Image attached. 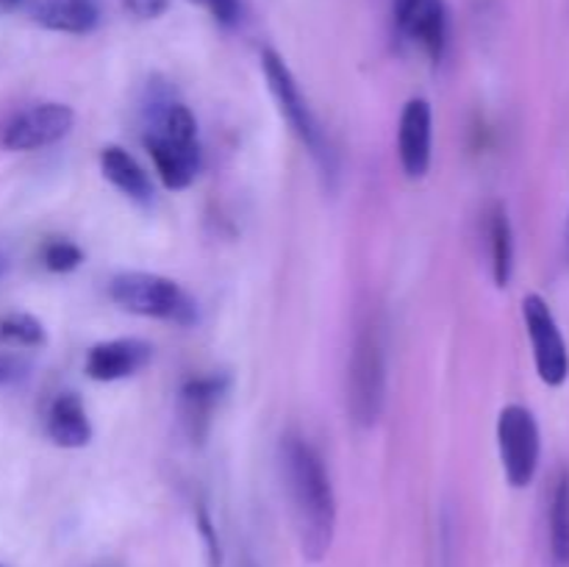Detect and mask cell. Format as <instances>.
Returning a JSON list of instances; mask_svg holds the SVG:
<instances>
[{
  "label": "cell",
  "mask_w": 569,
  "mask_h": 567,
  "mask_svg": "<svg viewBox=\"0 0 569 567\" xmlns=\"http://www.w3.org/2000/svg\"><path fill=\"white\" fill-rule=\"evenodd\" d=\"M150 359H153V345L137 337H120L92 345L83 361V372L92 381H122L144 370Z\"/></svg>",
  "instance_id": "obj_9"
},
{
  "label": "cell",
  "mask_w": 569,
  "mask_h": 567,
  "mask_svg": "<svg viewBox=\"0 0 569 567\" xmlns=\"http://www.w3.org/2000/svg\"><path fill=\"white\" fill-rule=\"evenodd\" d=\"M100 172L120 189L126 198L137 200V203H148L153 198V183H150L144 167L128 153L120 145H106L100 150Z\"/></svg>",
  "instance_id": "obj_15"
},
{
  "label": "cell",
  "mask_w": 569,
  "mask_h": 567,
  "mask_svg": "<svg viewBox=\"0 0 569 567\" xmlns=\"http://www.w3.org/2000/svg\"><path fill=\"white\" fill-rule=\"evenodd\" d=\"M122 6L137 20H159L170 9V0H122Z\"/></svg>",
  "instance_id": "obj_22"
},
{
  "label": "cell",
  "mask_w": 569,
  "mask_h": 567,
  "mask_svg": "<svg viewBox=\"0 0 569 567\" xmlns=\"http://www.w3.org/2000/svg\"><path fill=\"white\" fill-rule=\"evenodd\" d=\"M44 431L59 448H83L92 442V422L83 400L76 392L56 395L44 417Z\"/></svg>",
  "instance_id": "obj_13"
},
{
  "label": "cell",
  "mask_w": 569,
  "mask_h": 567,
  "mask_svg": "<svg viewBox=\"0 0 569 567\" xmlns=\"http://www.w3.org/2000/svg\"><path fill=\"white\" fill-rule=\"evenodd\" d=\"M237 567H259V565H256L253 556H242V559H239V565H237Z\"/></svg>",
  "instance_id": "obj_25"
},
{
  "label": "cell",
  "mask_w": 569,
  "mask_h": 567,
  "mask_svg": "<svg viewBox=\"0 0 569 567\" xmlns=\"http://www.w3.org/2000/svg\"><path fill=\"white\" fill-rule=\"evenodd\" d=\"M403 37H411L415 42H420L426 56L431 59V64H439L445 59L450 37V20L445 0H420L415 14L406 22Z\"/></svg>",
  "instance_id": "obj_14"
},
{
  "label": "cell",
  "mask_w": 569,
  "mask_h": 567,
  "mask_svg": "<svg viewBox=\"0 0 569 567\" xmlns=\"http://www.w3.org/2000/svg\"><path fill=\"white\" fill-rule=\"evenodd\" d=\"M144 148L167 189H187L200 170V145H178L161 133H144Z\"/></svg>",
  "instance_id": "obj_11"
},
{
  "label": "cell",
  "mask_w": 569,
  "mask_h": 567,
  "mask_svg": "<svg viewBox=\"0 0 569 567\" xmlns=\"http://www.w3.org/2000/svg\"><path fill=\"white\" fill-rule=\"evenodd\" d=\"M228 387H231V381H228L226 372H209V376H194L183 381L178 409H181V422L192 442H203L209 437L214 411L220 400L226 398Z\"/></svg>",
  "instance_id": "obj_10"
},
{
  "label": "cell",
  "mask_w": 569,
  "mask_h": 567,
  "mask_svg": "<svg viewBox=\"0 0 569 567\" xmlns=\"http://www.w3.org/2000/svg\"><path fill=\"white\" fill-rule=\"evenodd\" d=\"M522 320L531 339L533 365L548 387H561L569 378L567 339L542 295L531 292L522 300Z\"/></svg>",
  "instance_id": "obj_6"
},
{
  "label": "cell",
  "mask_w": 569,
  "mask_h": 567,
  "mask_svg": "<svg viewBox=\"0 0 569 567\" xmlns=\"http://www.w3.org/2000/svg\"><path fill=\"white\" fill-rule=\"evenodd\" d=\"M20 0H0V9H11V6H17Z\"/></svg>",
  "instance_id": "obj_26"
},
{
  "label": "cell",
  "mask_w": 569,
  "mask_h": 567,
  "mask_svg": "<svg viewBox=\"0 0 569 567\" xmlns=\"http://www.w3.org/2000/svg\"><path fill=\"white\" fill-rule=\"evenodd\" d=\"M76 126V111L67 103H37L11 117L0 133L6 150H39L64 139Z\"/></svg>",
  "instance_id": "obj_7"
},
{
  "label": "cell",
  "mask_w": 569,
  "mask_h": 567,
  "mask_svg": "<svg viewBox=\"0 0 569 567\" xmlns=\"http://www.w3.org/2000/svg\"><path fill=\"white\" fill-rule=\"evenodd\" d=\"M565 248H567V259H569V217H567V231H565Z\"/></svg>",
  "instance_id": "obj_27"
},
{
  "label": "cell",
  "mask_w": 569,
  "mask_h": 567,
  "mask_svg": "<svg viewBox=\"0 0 569 567\" xmlns=\"http://www.w3.org/2000/svg\"><path fill=\"white\" fill-rule=\"evenodd\" d=\"M0 567H3V565H0Z\"/></svg>",
  "instance_id": "obj_29"
},
{
  "label": "cell",
  "mask_w": 569,
  "mask_h": 567,
  "mask_svg": "<svg viewBox=\"0 0 569 567\" xmlns=\"http://www.w3.org/2000/svg\"><path fill=\"white\" fill-rule=\"evenodd\" d=\"M198 531L200 537H203V545H206V559H209V567H222V545H220V537H217V528H214V520H211L209 509H206L203 504L198 506Z\"/></svg>",
  "instance_id": "obj_20"
},
{
  "label": "cell",
  "mask_w": 569,
  "mask_h": 567,
  "mask_svg": "<svg viewBox=\"0 0 569 567\" xmlns=\"http://www.w3.org/2000/svg\"><path fill=\"white\" fill-rule=\"evenodd\" d=\"M498 448L506 481L515 489H526L537 476L539 456H542L539 422L528 406H503L498 417Z\"/></svg>",
  "instance_id": "obj_5"
},
{
  "label": "cell",
  "mask_w": 569,
  "mask_h": 567,
  "mask_svg": "<svg viewBox=\"0 0 569 567\" xmlns=\"http://www.w3.org/2000/svg\"><path fill=\"white\" fill-rule=\"evenodd\" d=\"M387 400V354L376 322L356 334L348 365V409L359 426H376Z\"/></svg>",
  "instance_id": "obj_3"
},
{
  "label": "cell",
  "mask_w": 569,
  "mask_h": 567,
  "mask_svg": "<svg viewBox=\"0 0 569 567\" xmlns=\"http://www.w3.org/2000/svg\"><path fill=\"white\" fill-rule=\"evenodd\" d=\"M417 6H420V0H395L392 17H395V31H398V37H403L406 22H409V17L415 14Z\"/></svg>",
  "instance_id": "obj_24"
},
{
  "label": "cell",
  "mask_w": 569,
  "mask_h": 567,
  "mask_svg": "<svg viewBox=\"0 0 569 567\" xmlns=\"http://www.w3.org/2000/svg\"><path fill=\"white\" fill-rule=\"evenodd\" d=\"M26 376V361L14 359V356H3L0 354V387L6 384H14L17 378Z\"/></svg>",
  "instance_id": "obj_23"
},
{
  "label": "cell",
  "mask_w": 569,
  "mask_h": 567,
  "mask_svg": "<svg viewBox=\"0 0 569 567\" xmlns=\"http://www.w3.org/2000/svg\"><path fill=\"white\" fill-rule=\"evenodd\" d=\"M281 470L300 550L309 561H322L337 531V498L326 461L303 434L289 431L281 442Z\"/></svg>",
  "instance_id": "obj_1"
},
{
  "label": "cell",
  "mask_w": 569,
  "mask_h": 567,
  "mask_svg": "<svg viewBox=\"0 0 569 567\" xmlns=\"http://www.w3.org/2000/svg\"><path fill=\"white\" fill-rule=\"evenodd\" d=\"M433 148V111L426 98H411L403 106L398 128L400 167L409 178H422L431 170Z\"/></svg>",
  "instance_id": "obj_8"
},
{
  "label": "cell",
  "mask_w": 569,
  "mask_h": 567,
  "mask_svg": "<svg viewBox=\"0 0 569 567\" xmlns=\"http://www.w3.org/2000/svg\"><path fill=\"white\" fill-rule=\"evenodd\" d=\"M3 270H6V259H3V256H0V276H3Z\"/></svg>",
  "instance_id": "obj_28"
},
{
  "label": "cell",
  "mask_w": 569,
  "mask_h": 567,
  "mask_svg": "<svg viewBox=\"0 0 569 567\" xmlns=\"http://www.w3.org/2000/svg\"><path fill=\"white\" fill-rule=\"evenodd\" d=\"M489 267H492L495 287L506 289L515 276V231H511L509 209L503 200H495L487 211Z\"/></svg>",
  "instance_id": "obj_16"
},
{
  "label": "cell",
  "mask_w": 569,
  "mask_h": 567,
  "mask_svg": "<svg viewBox=\"0 0 569 567\" xmlns=\"http://www.w3.org/2000/svg\"><path fill=\"white\" fill-rule=\"evenodd\" d=\"M26 11L37 26L59 33H89L100 20L94 0H26Z\"/></svg>",
  "instance_id": "obj_12"
},
{
  "label": "cell",
  "mask_w": 569,
  "mask_h": 567,
  "mask_svg": "<svg viewBox=\"0 0 569 567\" xmlns=\"http://www.w3.org/2000/svg\"><path fill=\"white\" fill-rule=\"evenodd\" d=\"M192 3L209 11L220 26H237L242 17V0H192Z\"/></svg>",
  "instance_id": "obj_21"
},
{
  "label": "cell",
  "mask_w": 569,
  "mask_h": 567,
  "mask_svg": "<svg viewBox=\"0 0 569 567\" xmlns=\"http://www.w3.org/2000/svg\"><path fill=\"white\" fill-rule=\"evenodd\" d=\"M550 567H569V467L556 472L548 509Z\"/></svg>",
  "instance_id": "obj_17"
},
{
  "label": "cell",
  "mask_w": 569,
  "mask_h": 567,
  "mask_svg": "<svg viewBox=\"0 0 569 567\" xmlns=\"http://www.w3.org/2000/svg\"><path fill=\"white\" fill-rule=\"evenodd\" d=\"M83 261V250L70 239H50L42 248V265L50 272H72Z\"/></svg>",
  "instance_id": "obj_19"
},
{
  "label": "cell",
  "mask_w": 569,
  "mask_h": 567,
  "mask_svg": "<svg viewBox=\"0 0 569 567\" xmlns=\"http://www.w3.org/2000/svg\"><path fill=\"white\" fill-rule=\"evenodd\" d=\"M109 298L120 309L139 317H153V320H167L176 326H192L198 320V304L192 295L181 284L159 272H120L109 281Z\"/></svg>",
  "instance_id": "obj_2"
},
{
  "label": "cell",
  "mask_w": 569,
  "mask_h": 567,
  "mask_svg": "<svg viewBox=\"0 0 569 567\" xmlns=\"http://www.w3.org/2000/svg\"><path fill=\"white\" fill-rule=\"evenodd\" d=\"M0 339L11 345H22V348H42L48 342V334L44 326L33 315L26 311H14V315H6L0 320Z\"/></svg>",
  "instance_id": "obj_18"
},
{
  "label": "cell",
  "mask_w": 569,
  "mask_h": 567,
  "mask_svg": "<svg viewBox=\"0 0 569 567\" xmlns=\"http://www.w3.org/2000/svg\"><path fill=\"white\" fill-rule=\"evenodd\" d=\"M261 70H264V78L267 83H270L272 98H276L278 109H281L283 120L289 122L295 137L309 148V153L315 156V159H320L322 165H328L331 150H328L326 133H322L320 122H317L309 100H306L303 92H300L298 81H295L292 70H289V64L283 61V56L276 53L272 48H264L261 50Z\"/></svg>",
  "instance_id": "obj_4"
}]
</instances>
